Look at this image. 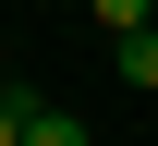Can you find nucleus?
Instances as JSON below:
<instances>
[{
    "label": "nucleus",
    "instance_id": "nucleus-1",
    "mask_svg": "<svg viewBox=\"0 0 158 146\" xmlns=\"http://www.w3.org/2000/svg\"><path fill=\"white\" fill-rule=\"evenodd\" d=\"M122 49V85H146V98H158V24H134V37H110Z\"/></svg>",
    "mask_w": 158,
    "mask_h": 146
},
{
    "label": "nucleus",
    "instance_id": "nucleus-2",
    "mask_svg": "<svg viewBox=\"0 0 158 146\" xmlns=\"http://www.w3.org/2000/svg\"><path fill=\"white\" fill-rule=\"evenodd\" d=\"M24 146H85V122H73V110H49V98H37V122H24Z\"/></svg>",
    "mask_w": 158,
    "mask_h": 146
},
{
    "label": "nucleus",
    "instance_id": "nucleus-3",
    "mask_svg": "<svg viewBox=\"0 0 158 146\" xmlns=\"http://www.w3.org/2000/svg\"><path fill=\"white\" fill-rule=\"evenodd\" d=\"M85 12H98L110 37H134V24H158V0H85Z\"/></svg>",
    "mask_w": 158,
    "mask_h": 146
},
{
    "label": "nucleus",
    "instance_id": "nucleus-4",
    "mask_svg": "<svg viewBox=\"0 0 158 146\" xmlns=\"http://www.w3.org/2000/svg\"><path fill=\"white\" fill-rule=\"evenodd\" d=\"M24 122H37V98H24V85H0V146H24Z\"/></svg>",
    "mask_w": 158,
    "mask_h": 146
}]
</instances>
